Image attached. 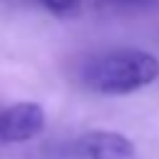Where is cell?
Instances as JSON below:
<instances>
[{
    "instance_id": "obj_3",
    "label": "cell",
    "mask_w": 159,
    "mask_h": 159,
    "mask_svg": "<svg viewBox=\"0 0 159 159\" xmlns=\"http://www.w3.org/2000/svg\"><path fill=\"white\" fill-rule=\"evenodd\" d=\"M84 159H137L134 142L114 129H92L77 142Z\"/></svg>"
},
{
    "instance_id": "obj_2",
    "label": "cell",
    "mask_w": 159,
    "mask_h": 159,
    "mask_svg": "<svg viewBox=\"0 0 159 159\" xmlns=\"http://www.w3.org/2000/svg\"><path fill=\"white\" fill-rule=\"evenodd\" d=\"M45 109L37 102H15L0 107V144H25L45 132Z\"/></svg>"
},
{
    "instance_id": "obj_4",
    "label": "cell",
    "mask_w": 159,
    "mask_h": 159,
    "mask_svg": "<svg viewBox=\"0 0 159 159\" xmlns=\"http://www.w3.org/2000/svg\"><path fill=\"white\" fill-rule=\"evenodd\" d=\"M57 17H75L82 10V0H30Z\"/></svg>"
},
{
    "instance_id": "obj_1",
    "label": "cell",
    "mask_w": 159,
    "mask_h": 159,
    "mask_svg": "<svg viewBox=\"0 0 159 159\" xmlns=\"http://www.w3.org/2000/svg\"><path fill=\"white\" fill-rule=\"evenodd\" d=\"M159 77V60L152 52L137 47H114L92 55L80 67V80L89 92L97 94H132Z\"/></svg>"
},
{
    "instance_id": "obj_5",
    "label": "cell",
    "mask_w": 159,
    "mask_h": 159,
    "mask_svg": "<svg viewBox=\"0 0 159 159\" xmlns=\"http://www.w3.org/2000/svg\"><path fill=\"white\" fill-rule=\"evenodd\" d=\"M102 2H114V5H144L149 0H102Z\"/></svg>"
}]
</instances>
